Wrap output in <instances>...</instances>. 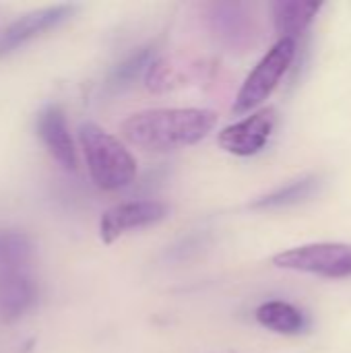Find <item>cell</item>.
Wrapping results in <instances>:
<instances>
[{
    "mask_svg": "<svg viewBox=\"0 0 351 353\" xmlns=\"http://www.w3.org/2000/svg\"><path fill=\"white\" fill-rule=\"evenodd\" d=\"M170 209L159 201H132L108 209L99 219V238L103 244H114L120 236L155 225L168 217Z\"/></svg>",
    "mask_w": 351,
    "mask_h": 353,
    "instance_id": "9",
    "label": "cell"
},
{
    "mask_svg": "<svg viewBox=\"0 0 351 353\" xmlns=\"http://www.w3.org/2000/svg\"><path fill=\"white\" fill-rule=\"evenodd\" d=\"M273 265L279 269L310 273L327 279H345L351 277V246L350 244H306L273 256Z\"/></svg>",
    "mask_w": 351,
    "mask_h": 353,
    "instance_id": "4",
    "label": "cell"
},
{
    "mask_svg": "<svg viewBox=\"0 0 351 353\" xmlns=\"http://www.w3.org/2000/svg\"><path fill=\"white\" fill-rule=\"evenodd\" d=\"M257 321L265 329L279 333V335H302L310 327L308 316L300 308H296L290 302H279V300L263 304L257 310Z\"/></svg>",
    "mask_w": 351,
    "mask_h": 353,
    "instance_id": "14",
    "label": "cell"
},
{
    "mask_svg": "<svg viewBox=\"0 0 351 353\" xmlns=\"http://www.w3.org/2000/svg\"><path fill=\"white\" fill-rule=\"evenodd\" d=\"M277 126V110L265 108L242 122H236L219 132V147L238 157H250L265 149Z\"/></svg>",
    "mask_w": 351,
    "mask_h": 353,
    "instance_id": "8",
    "label": "cell"
},
{
    "mask_svg": "<svg viewBox=\"0 0 351 353\" xmlns=\"http://www.w3.org/2000/svg\"><path fill=\"white\" fill-rule=\"evenodd\" d=\"M207 23L219 43L232 52L246 50L254 43L257 23L246 4L240 2H213L207 8Z\"/></svg>",
    "mask_w": 351,
    "mask_h": 353,
    "instance_id": "6",
    "label": "cell"
},
{
    "mask_svg": "<svg viewBox=\"0 0 351 353\" xmlns=\"http://www.w3.org/2000/svg\"><path fill=\"white\" fill-rule=\"evenodd\" d=\"M35 134L60 168L68 172L77 170V145L68 128L66 112L60 103L48 101L41 105L35 116Z\"/></svg>",
    "mask_w": 351,
    "mask_h": 353,
    "instance_id": "7",
    "label": "cell"
},
{
    "mask_svg": "<svg viewBox=\"0 0 351 353\" xmlns=\"http://www.w3.org/2000/svg\"><path fill=\"white\" fill-rule=\"evenodd\" d=\"M321 8H323L321 2H298V0L273 2L271 4L273 21L281 39H296L317 19Z\"/></svg>",
    "mask_w": 351,
    "mask_h": 353,
    "instance_id": "11",
    "label": "cell"
},
{
    "mask_svg": "<svg viewBox=\"0 0 351 353\" xmlns=\"http://www.w3.org/2000/svg\"><path fill=\"white\" fill-rule=\"evenodd\" d=\"M153 62H155V46H143L134 50L108 72V79L103 85L106 93L114 95V93L126 91L128 87L134 85V81H139L143 74L149 72Z\"/></svg>",
    "mask_w": 351,
    "mask_h": 353,
    "instance_id": "13",
    "label": "cell"
},
{
    "mask_svg": "<svg viewBox=\"0 0 351 353\" xmlns=\"http://www.w3.org/2000/svg\"><path fill=\"white\" fill-rule=\"evenodd\" d=\"M217 124V114L199 108L145 110L128 116L120 130L124 139L145 151L166 153L197 145Z\"/></svg>",
    "mask_w": 351,
    "mask_h": 353,
    "instance_id": "1",
    "label": "cell"
},
{
    "mask_svg": "<svg viewBox=\"0 0 351 353\" xmlns=\"http://www.w3.org/2000/svg\"><path fill=\"white\" fill-rule=\"evenodd\" d=\"M79 8H81L79 4L62 2V4L39 6L19 14L0 31V56H8L19 48H23L25 43H31L33 39L62 27L79 12Z\"/></svg>",
    "mask_w": 351,
    "mask_h": 353,
    "instance_id": "5",
    "label": "cell"
},
{
    "mask_svg": "<svg viewBox=\"0 0 351 353\" xmlns=\"http://www.w3.org/2000/svg\"><path fill=\"white\" fill-rule=\"evenodd\" d=\"M35 240L19 228H0V273L33 269Z\"/></svg>",
    "mask_w": 351,
    "mask_h": 353,
    "instance_id": "12",
    "label": "cell"
},
{
    "mask_svg": "<svg viewBox=\"0 0 351 353\" xmlns=\"http://www.w3.org/2000/svg\"><path fill=\"white\" fill-rule=\"evenodd\" d=\"M39 304V283L33 269L0 273V323L12 325L29 316Z\"/></svg>",
    "mask_w": 351,
    "mask_h": 353,
    "instance_id": "10",
    "label": "cell"
},
{
    "mask_svg": "<svg viewBox=\"0 0 351 353\" xmlns=\"http://www.w3.org/2000/svg\"><path fill=\"white\" fill-rule=\"evenodd\" d=\"M79 143L97 188L112 192L126 188L134 180L137 159L114 134L95 122H83L79 126Z\"/></svg>",
    "mask_w": 351,
    "mask_h": 353,
    "instance_id": "2",
    "label": "cell"
},
{
    "mask_svg": "<svg viewBox=\"0 0 351 353\" xmlns=\"http://www.w3.org/2000/svg\"><path fill=\"white\" fill-rule=\"evenodd\" d=\"M321 188V178L314 174L302 176L265 196H261L259 201L252 203V209H285V207H294L300 203H306L310 196H314Z\"/></svg>",
    "mask_w": 351,
    "mask_h": 353,
    "instance_id": "15",
    "label": "cell"
},
{
    "mask_svg": "<svg viewBox=\"0 0 351 353\" xmlns=\"http://www.w3.org/2000/svg\"><path fill=\"white\" fill-rule=\"evenodd\" d=\"M296 39H279L248 74L234 101V114H246L259 108L279 85L296 58Z\"/></svg>",
    "mask_w": 351,
    "mask_h": 353,
    "instance_id": "3",
    "label": "cell"
}]
</instances>
